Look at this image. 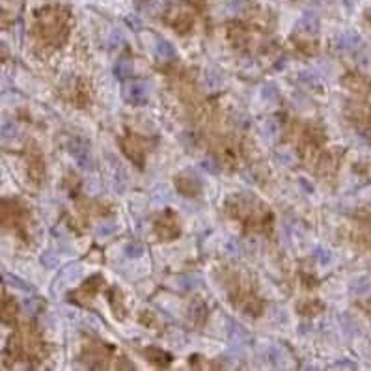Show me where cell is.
Listing matches in <instances>:
<instances>
[{"label": "cell", "mask_w": 371, "mask_h": 371, "mask_svg": "<svg viewBox=\"0 0 371 371\" xmlns=\"http://www.w3.org/2000/svg\"><path fill=\"white\" fill-rule=\"evenodd\" d=\"M71 155L75 159L77 166L82 170V172H88V170H92L93 166V161H92V153H90V147H88L82 140H75V142H71Z\"/></svg>", "instance_id": "1"}, {"label": "cell", "mask_w": 371, "mask_h": 371, "mask_svg": "<svg viewBox=\"0 0 371 371\" xmlns=\"http://www.w3.org/2000/svg\"><path fill=\"white\" fill-rule=\"evenodd\" d=\"M123 97H125L127 103L140 106V104L147 103L150 92H147V86H145L144 82H131V84L125 86V90H123Z\"/></svg>", "instance_id": "2"}, {"label": "cell", "mask_w": 371, "mask_h": 371, "mask_svg": "<svg viewBox=\"0 0 371 371\" xmlns=\"http://www.w3.org/2000/svg\"><path fill=\"white\" fill-rule=\"evenodd\" d=\"M295 30L299 34H304V35H317L321 30V23H319V17L312 12H306L302 13L299 21L295 24Z\"/></svg>", "instance_id": "3"}, {"label": "cell", "mask_w": 371, "mask_h": 371, "mask_svg": "<svg viewBox=\"0 0 371 371\" xmlns=\"http://www.w3.org/2000/svg\"><path fill=\"white\" fill-rule=\"evenodd\" d=\"M358 41L360 35L354 30H347V32H342V34L336 35V47L340 51H351V49L358 45Z\"/></svg>", "instance_id": "4"}, {"label": "cell", "mask_w": 371, "mask_h": 371, "mask_svg": "<svg viewBox=\"0 0 371 371\" xmlns=\"http://www.w3.org/2000/svg\"><path fill=\"white\" fill-rule=\"evenodd\" d=\"M155 54L161 60H175L177 58V51L175 47L166 40H159L155 45Z\"/></svg>", "instance_id": "5"}, {"label": "cell", "mask_w": 371, "mask_h": 371, "mask_svg": "<svg viewBox=\"0 0 371 371\" xmlns=\"http://www.w3.org/2000/svg\"><path fill=\"white\" fill-rule=\"evenodd\" d=\"M4 282H6V284H10L12 287H15V289H19V291H24V293H34V285L28 284L26 280L15 276V274L4 273Z\"/></svg>", "instance_id": "6"}, {"label": "cell", "mask_w": 371, "mask_h": 371, "mask_svg": "<svg viewBox=\"0 0 371 371\" xmlns=\"http://www.w3.org/2000/svg\"><path fill=\"white\" fill-rule=\"evenodd\" d=\"M265 358L271 362L273 365H276V367H280V365H284V351L280 347H276V345H269L267 349H265Z\"/></svg>", "instance_id": "7"}, {"label": "cell", "mask_w": 371, "mask_h": 371, "mask_svg": "<svg viewBox=\"0 0 371 371\" xmlns=\"http://www.w3.org/2000/svg\"><path fill=\"white\" fill-rule=\"evenodd\" d=\"M114 73H116L118 79H129V77H133V73H134L133 62L122 58L116 64V67H114Z\"/></svg>", "instance_id": "8"}, {"label": "cell", "mask_w": 371, "mask_h": 371, "mask_svg": "<svg viewBox=\"0 0 371 371\" xmlns=\"http://www.w3.org/2000/svg\"><path fill=\"white\" fill-rule=\"evenodd\" d=\"M177 284H179L181 289L191 291L200 285V278L196 274H181V276H177Z\"/></svg>", "instance_id": "9"}, {"label": "cell", "mask_w": 371, "mask_h": 371, "mask_svg": "<svg viewBox=\"0 0 371 371\" xmlns=\"http://www.w3.org/2000/svg\"><path fill=\"white\" fill-rule=\"evenodd\" d=\"M263 133H265V136H267L269 140H276L280 134V125L276 120H273V118H269V120H265L263 122Z\"/></svg>", "instance_id": "10"}, {"label": "cell", "mask_w": 371, "mask_h": 371, "mask_svg": "<svg viewBox=\"0 0 371 371\" xmlns=\"http://www.w3.org/2000/svg\"><path fill=\"white\" fill-rule=\"evenodd\" d=\"M118 232V224H114V222H103V224H99L97 228H95V235L97 237H110V235H114V233Z\"/></svg>", "instance_id": "11"}, {"label": "cell", "mask_w": 371, "mask_h": 371, "mask_svg": "<svg viewBox=\"0 0 371 371\" xmlns=\"http://www.w3.org/2000/svg\"><path fill=\"white\" fill-rule=\"evenodd\" d=\"M123 252H125V255H127V257H133V259H136V257H142V255H144V246H142L140 243H136V241H133V243L125 244Z\"/></svg>", "instance_id": "12"}, {"label": "cell", "mask_w": 371, "mask_h": 371, "mask_svg": "<svg viewBox=\"0 0 371 371\" xmlns=\"http://www.w3.org/2000/svg\"><path fill=\"white\" fill-rule=\"evenodd\" d=\"M41 265L45 269H56L58 267V255H54L52 252H43L40 257Z\"/></svg>", "instance_id": "13"}, {"label": "cell", "mask_w": 371, "mask_h": 371, "mask_svg": "<svg viewBox=\"0 0 371 371\" xmlns=\"http://www.w3.org/2000/svg\"><path fill=\"white\" fill-rule=\"evenodd\" d=\"M261 97L267 99V101H276L278 99V88L274 84H265L261 88Z\"/></svg>", "instance_id": "14"}, {"label": "cell", "mask_w": 371, "mask_h": 371, "mask_svg": "<svg viewBox=\"0 0 371 371\" xmlns=\"http://www.w3.org/2000/svg\"><path fill=\"white\" fill-rule=\"evenodd\" d=\"M315 257H317V261L325 267V265H328V263L332 261V252L328 248L319 246V248H315Z\"/></svg>", "instance_id": "15"}, {"label": "cell", "mask_w": 371, "mask_h": 371, "mask_svg": "<svg viewBox=\"0 0 371 371\" xmlns=\"http://www.w3.org/2000/svg\"><path fill=\"white\" fill-rule=\"evenodd\" d=\"M15 136H17V125L13 122H4V125H2V138L10 140L15 138Z\"/></svg>", "instance_id": "16"}, {"label": "cell", "mask_w": 371, "mask_h": 371, "mask_svg": "<svg viewBox=\"0 0 371 371\" xmlns=\"http://www.w3.org/2000/svg\"><path fill=\"white\" fill-rule=\"evenodd\" d=\"M205 306H203V302L202 301H194L191 304V317H194L196 321H200V317L202 315H205Z\"/></svg>", "instance_id": "17"}, {"label": "cell", "mask_w": 371, "mask_h": 371, "mask_svg": "<svg viewBox=\"0 0 371 371\" xmlns=\"http://www.w3.org/2000/svg\"><path fill=\"white\" fill-rule=\"evenodd\" d=\"M276 161L282 163L284 166H293L295 164V155L289 153V151H278L276 153Z\"/></svg>", "instance_id": "18"}, {"label": "cell", "mask_w": 371, "mask_h": 371, "mask_svg": "<svg viewBox=\"0 0 371 371\" xmlns=\"http://www.w3.org/2000/svg\"><path fill=\"white\" fill-rule=\"evenodd\" d=\"M200 168L203 172H207V174H218V166H216L215 161H211V159H203L202 163H200Z\"/></svg>", "instance_id": "19"}, {"label": "cell", "mask_w": 371, "mask_h": 371, "mask_svg": "<svg viewBox=\"0 0 371 371\" xmlns=\"http://www.w3.org/2000/svg\"><path fill=\"white\" fill-rule=\"evenodd\" d=\"M226 252L230 255H232V257H237L239 254H241V248H239V243L237 241H235V239H230V241H228L226 243Z\"/></svg>", "instance_id": "20"}, {"label": "cell", "mask_w": 371, "mask_h": 371, "mask_svg": "<svg viewBox=\"0 0 371 371\" xmlns=\"http://www.w3.org/2000/svg\"><path fill=\"white\" fill-rule=\"evenodd\" d=\"M125 23L129 24V28H133V30L142 28V23H140V19L136 17V15H127V17H125Z\"/></svg>", "instance_id": "21"}, {"label": "cell", "mask_w": 371, "mask_h": 371, "mask_svg": "<svg viewBox=\"0 0 371 371\" xmlns=\"http://www.w3.org/2000/svg\"><path fill=\"white\" fill-rule=\"evenodd\" d=\"M334 369H356V364L353 362H347V360H343V362H336V364L332 365Z\"/></svg>", "instance_id": "22"}, {"label": "cell", "mask_w": 371, "mask_h": 371, "mask_svg": "<svg viewBox=\"0 0 371 371\" xmlns=\"http://www.w3.org/2000/svg\"><path fill=\"white\" fill-rule=\"evenodd\" d=\"M299 185H301L302 189L308 192V194H312V192H313V185H310V183H308V179H304V177H301V179H299Z\"/></svg>", "instance_id": "23"}, {"label": "cell", "mask_w": 371, "mask_h": 371, "mask_svg": "<svg viewBox=\"0 0 371 371\" xmlns=\"http://www.w3.org/2000/svg\"><path fill=\"white\" fill-rule=\"evenodd\" d=\"M343 2H345V6H347V8L353 6V0H343Z\"/></svg>", "instance_id": "24"}, {"label": "cell", "mask_w": 371, "mask_h": 371, "mask_svg": "<svg viewBox=\"0 0 371 371\" xmlns=\"http://www.w3.org/2000/svg\"><path fill=\"white\" fill-rule=\"evenodd\" d=\"M365 15H367V21L371 23V10H367V13H365Z\"/></svg>", "instance_id": "25"}]
</instances>
